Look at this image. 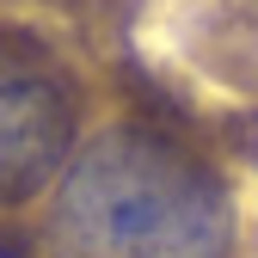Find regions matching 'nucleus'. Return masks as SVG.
<instances>
[{"mask_svg":"<svg viewBox=\"0 0 258 258\" xmlns=\"http://www.w3.org/2000/svg\"><path fill=\"white\" fill-rule=\"evenodd\" d=\"M55 215L80 258H228L234 246L221 178L154 129L86 142L61 178Z\"/></svg>","mask_w":258,"mask_h":258,"instance_id":"obj_1","label":"nucleus"},{"mask_svg":"<svg viewBox=\"0 0 258 258\" xmlns=\"http://www.w3.org/2000/svg\"><path fill=\"white\" fill-rule=\"evenodd\" d=\"M74 142V105L49 61L0 43V203L31 197Z\"/></svg>","mask_w":258,"mask_h":258,"instance_id":"obj_2","label":"nucleus"}]
</instances>
